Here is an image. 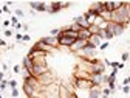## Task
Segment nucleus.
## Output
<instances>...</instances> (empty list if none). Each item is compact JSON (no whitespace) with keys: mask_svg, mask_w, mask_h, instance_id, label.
Returning a JSON list of instances; mask_svg holds the SVG:
<instances>
[{"mask_svg":"<svg viewBox=\"0 0 130 98\" xmlns=\"http://www.w3.org/2000/svg\"><path fill=\"white\" fill-rule=\"evenodd\" d=\"M73 87L76 90H84V92H90L94 84L91 79H80V78H74L73 76Z\"/></svg>","mask_w":130,"mask_h":98,"instance_id":"obj_1","label":"nucleus"},{"mask_svg":"<svg viewBox=\"0 0 130 98\" xmlns=\"http://www.w3.org/2000/svg\"><path fill=\"white\" fill-rule=\"evenodd\" d=\"M124 28H125L124 25H119V23H115V22H108L105 31L110 33V34L115 38V36H121V34H122V33H124Z\"/></svg>","mask_w":130,"mask_h":98,"instance_id":"obj_2","label":"nucleus"},{"mask_svg":"<svg viewBox=\"0 0 130 98\" xmlns=\"http://www.w3.org/2000/svg\"><path fill=\"white\" fill-rule=\"evenodd\" d=\"M59 98H76V93L71 87L65 86V84H59V93H57Z\"/></svg>","mask_w":130,"mask_h":98,"instance_id":"obj_3","label":"nucleus"},{"mask_svg":"<svg viewBox=\"0 0 130 98\" xmlns=\"http://www.w3.org/2000/svg\"><path fill=\"white\" fill-rule=\"evenodd\" d=\"M48 72V67L46 65H40V64H34V67H32V76H36V78H40L42 75H45Z\"/></svg>","mask_w":130,"mask_h":98,"instance_id":"obj_4","label":"nucleus"},{"mask_svg":"<svg viewBox=\"0 0 130 98\" xmlns=\"http://www.w3.org/2000/svg\"><path fill=\"white\" fill-rule=\"evenodd\" d=\"M32 47H34L36 50H40V52L46 53V55L50 53V52H53V50H54V48H51V47H48V45H46V44H45V42H43L42 39H40V41H37V42H36L34 45H32Z\"/></svg>","mask_w":130,"mask_h":98,"instance_id":"obj_5","label":"nucleus"},{"mask_svg":"<svg viewBox=\"0 0 130 98\" xmlns=\"http://www.w3.org/2000/svg\"><path fill=\"white\" fill-rule=\"evenodd\" d=\"M42 41L48 45V47H51V48H56V47H59V38H54V36H45V38H42Z\"/></svg>","mask_w":130,"mask_h":98,"instance_id":"obj_6","label":"nucleus"},{"mask_svg":"<svg viewBox=\"0 0 130 98\" xmlns=\"http://www.w3.org/2000/svg\"><path fill=\"white\" fill-rule=\"evenodd\" d=\"M22 65H23V70H26L29 75L32 73V67H34V61H32L29 56H25L23 61H22Z\"/></svg>","mask_w":130,"mask_h":98,"instance_id":"obj_7","label":"nucleus"},{"mask_svg":"<svg viewBox=\"0 0 130 98\" xmlns=\"http://www.w3.org/2000/svg\"><path fill=\"white\" fill-rule=\"evenodd\" d=\"M29 6H31V11H48V3L45 2H29Z\"/></svg>","mask_w":130,"mask_h":98,"instance_id":"obj_8","label":"nucleus"},{"mask_svg":"<svg viewBox=\"0 0 130 98\" xmlns=\"http://www.w3.org/2000/svg\"><path fill=\"white\" fill-rule=\"evenodd\" d=\"M77 39H73V38H63V36H59V47H71Z\"/></svg>","mask_w":130,"mask_h":98,"instance_id":"obj_9","label":"nucleus"},{"mask_svg":"<svg viewBox=\"0 0 130 98\" xmlns=\"http://www.w3.org/2000/svg\"><path fill=\"white\" fill-rule=\"evenodd\" d=\"M85 45H87V41H80V39H77L71 47H70V50L71 52H79V50H82V48H85Z\"/></svg>","mask_w":130,"mask_h":98,"instance_id":"obj_10","label":"nucleus"},{"mask_svg":"<svg viewBox=\"0 0 130 98\" xmlns=\"http://www.w3.org/2000/svg\"><path fill=\"white\" fill-rule=\"evenodd\" d=\"M73 22L77 23L80 28H88V27H90V23L87 22V19H85V16H84V14H82V16H77V17H74Z\"/></svg>","mask_w":130,"mask_h":98,"instance_id":"obj_11","label":"nucleus"},{"mask_svg":"<svg viewBox=\"0 0 130 98\" xmlns=\"http://www.w3.org/2000/svg\"><path fill=\"white\" fill-rule=\"evenodd\" d=\"M91 38V33L88 31V28H80L79 33H77V39L80 41H88Z\"/></svg>","mask_w":130,"mask_h":98,"instance_id":"obj_12","label":"nucleus"},{"mask_svg":"<svg viewBox=\"0 0 130 98\" xmlns=\"http://www.w3.org/2000/svg\"><path fill=\"white\" fill-rule=\"evenodd\" d=\"M62 8H60V2H51L48 5V13L50 14H54V13H59Z\"/></svg>","mask_w":130,"mask_h":98,"instance_id":"obj_13","label":"nucleus"},{"mask_svg":"<svg viewBox=\"0 0 130 98\" xmlns=\"http://www.w3.org/2000/svg\"><path fill=\"white\" fill-rule=\"evenodd\" d=\"M23 92H25V95H26L28 98H31V96L36 95V89L31 87V86H28V84H23Z\"/></svg>","mask_w":130,"mask_h":98,"instance_id":"obj_14","label":"nucleus"},{"mask_svg":"<svg viewBox=\"0 0 130 98\" xmlns=\"http://www.w3.org/2000/svg\"><path fill=\"white\" fill-rule=\"evenodd\" d=\"M88 42H90L94 48H96V47H101V44H102V42H101V38L98 36V34H93V36L88 39Z\"/></svg>","mask_w":130,"mask_h":98,"instance_id":"obj_15","label":"nucleus"},{"mask_svg":"<svg viewBox=\"0 0 130 98\" xmlns=\"http://www.w3.org/2000/svg\"><path fill=\"white\" fill-rule=\"evenodd\" d=\"M88 31L91 33V36H93V34H99V31H101V28L98 27V25H90V27H88Z\"/></svg>","mask_w":130,"mask_h":98,"instance_id":"obj_16","label":"nucleus"},{"mask_svg":"<svg viewBox=\"0 0 130 98\" xmlns=\"http://www.w3.org/2000/svg\"><path fill=\"white\" fill-rule=\"evenodd\" d=\"M50 36H54V38H59L60 36V28H54L50 31Z\"/></svg>","mask_w":130,"mask_h":98,"instance_id":"obj_17","label":"nucleus"},{"mask_svg":"<svg viewBox=\"0 0 130 98\" xmlns=\"http://www.w3.org/2000/svg\"><path fill=\"white\" fill-rule=\"evenodd\" d=\"M68 27H70V28H71L73 31H76V33H79V30H80V27H79L77 23H74V22H73V23H70Z\"/></svg>","mask_w":130,"mask_h":98,"instance_id":"obj_18","label":"nucleus"},{"mask_svg":"<svg viewBox=\"0 0 130 98\" xmlns=\"http://www.w3.org/2000/svg\"><path fill=\"white\" fill-rule=\"evenodd\" d=\"M8 84H9L11 89H17V81H15V79H9V81H8Z\"/></svg>","mask_w":130,"mask_h":98,"instance_id":"obj_19","label":"nucleus"},{"mask_svg":"<svg viewBox=\"0 0 130 98\" xmlns=\"http://www.w3.org/2000/svg\"><path fill=\"white\" fill-rule=\"evenodd\" d=\"M105 34H107V33H105V30H101L98 36H99V38H101V41H102V39H105Z\"/></svg>","mask_w":130,"mask_h":98,"instance_id":"obj_20","label":"nucleus"},{"mask_svg":"<svg viewBox=\"0 0 130 98\" xmlns=\"http://www.w3.org/2000/svg\"><path fill=\"white\" fill-rule=\"evenodd\" d=\"M15 17H23V11L22 9H15Z\"/></svg>","mask_w":130,"mask_h":98,"instance_id":"obj_21","label":"nucleus"},{"mask_svg":"<svg viewBox=\"0 0 130 98\" xmlns=\"http://www.w3.org/2000/svg\"><path fill=\"white\" fill-rule=\"evenodd\" d=\"M6 84H8V81H5V79H3L2 83H0V89H2V90H5V89H6Z\"/></svg>","mask_w":130,"mask_h":98,"instance_id":"obj_22","label":"nucleus"},{"mask_svg":"<svg viewBox=\"0 0 130 98\" xmlns=\"http://www.w3.org/2000/svg\"><path fill=\"white\" fill-rule=\"evenodd\" d=\"M11 95H12L14 98H17V96H19V90H17V89H12V90H11Z\"/></svg>","mask_w":130,"mask_h":98,"instance_id":"obj_23","label":"nucleus"},{"mask_svg":"<svg viewBox=\"0 0 130 98\" xmlns=\"http://www.w3.org/2000/svg\"><path fill=\"white\" fill-rule=\"evenodd\" d=\"M128 56H130V53H127V52H125V53H122V56H121L122 62H124V61H127V59H128Z\"/></svg>","mask_w":130,"mask_h":98,"instance_id":"obj_24","label":"nucleus"},{"mask_svg":"<svg viewBox=\"0 0 130 98\" xmlns=\"http://www.w3.org/2000/svg\"><path fill=\"white\" fill-rule=\"evenodd\" d=\"M11 23H12L14 27H15V25L19 23V22H17V17H15V16H12V17H11Z\"/></svg>","mask_w":130,"mask_h":98,"instance_id":"obj_25","label":"nucleus"},{"mask_svg":"<svg viewBox=\"0 0 130 98\" xmlns=\"http://www.w3.org/2000/svg\"><path fill=\"white\" fill-rule=\"evenodd\" d=\"M118 72H119L118 69H113V70L110 72V76H115V78H116V75H118Z\"/></svg>","mask_w":130,"mask_h":98,"instance_id":"obj_26","label":"nucleus"},{"mask_svg":"<svg viewBox=\"0 0 130 98\" xmlns=\"http://www.w3.org/2000/svg\"><path fill=\"white\" fill-rule=\"evenodd\" d=\"M70 6V2H60V8H68Z\"/></svg>","mask_w":130,"mask_h":98,"instance_id":"obj_27","label":"nucleus"},{"mask_svg":"<svg viewBox=\"0 0 130 98\" xmlns=\"http://www.w3.org/2000/svg\"><path fill=\"white\" fill-rule=\"evenodd\" d=\"M107 47H108V42L105 41V42H102V44H101V47H99V48H101V50H105Z\"/></svg>","mask_w":130,"mask_h":98,"instance_id":"obj_28","label":"nucleus"},{"mask_svg":"<svg viewBox=\"0 0 130 98\" xmlns=\"http://www.w3.org/2000/svg\"><path fill=\"white\" fill-rule=\"evenodd\" d=\"M2 11H3V13H8V14L11 13V9H9V6H8V5H5V6L2 8Z\"/></svg>","mask_w":130,"mask_h":98,"instance_id":"obj_29","label":"nucleus"},{"mask_svg":"<svg viewBox=\"0 0 130 98\" xmlns=\"http://www.w3.org/2000/svg\"><path fill=\"white\" fill-rule=\"evenodd\" d=\"M121 89H122L124 93H128V92H130V87H128V86H124V87H121Z\"/></svg>","mask_w":130,"mask_h":98,"instance_id":"obj_30","label":"nucleus"},{"mask_svg":"<svg viewBox=\"0 0 130 98\" xmlns=\"http://www.w3.org/2000/svg\"><path fill=\"white\" fill-rule=\"evenodd\" d=\"M5 36H6V38H11V36H12V31H11V30H6V31H5Z\"/></svg>","mask_w":130,"mask_h":98,"instance_id":"obj_31","label":"nucleus"},{"mask_svg":"<svg viewBox=\"0 0 130 98\" xmlns=\"http://www.w3.org/2000/svg\"><path fill=\"white\" fill-rule=\"evenodd\" d=\"M128 83H130V76H127V78L122 81V84H124V86H128Z\"/></svg>","mask_w":130,"mask_h":98,"instance_id":"obj_32","label":"nucleus"},{"mask_svg":"<svg viewBox=\"0 0 130 98\" xmlns=\"http://www.w3.org/2000/svg\"><path fill=\"white\" fill-rule=\"evenodd\" d=\"M14 73H20V65H14Z\"/></svg>","mask_w":130,"mask_h":98,"instance_id":"obj_33","label":"nucleus"},{"mask_svg":"<svg viewBox=\"0 0 130 98\" xmlns=\"http://www.w3.org/2000/svg\"><path fill=\"white\" fill-rule=\"evenodd\" d=\"M15 39H17V41H23V34H20V33H19V34H15Z\"/></svg>","mask_w":130,"mask_h":98,"instance_id":"obj_34","label":"nucleus"},{"mask_svg":"<svg viewBox=\"0 0 130 98\" xmlns=\"http://www.w3.org/2000/svg\"><path fill=\"white\" fill-rule=\"evenodd\" d=\"M9 23H11L9 20H5V22H3V27H9Z\"/></svg>","mask_w":130,"mask_h":98,"instance_id":"obj_35","label":"nucleus"},{"mask_svg":"<svg viewBox=\"0 0 130 98\" xmlns=\"http://www.w3.org/2000/svg\"><path fill=\"white\" fill-rule=\"evenodd\" d=\"M0 45H2V47H5V45H6V42H5L3 39H0Z\"/></svg>","mask_w":130,"mask_h":98,"instance_id":"obj_36","label":"nucleus"},{"mask_svg":"<svg viewBox=\"0 0 130 98\" xmlns=\"http://www.w3.org/2000/svg\"><path fill=\"white\" fill-rule=\"evenodd\" d=\"M23 41H29V36L28 34H23Z\"/></svg>","mask_w":130,"mask_h":98,"instance_id":"obj_37","label":"nucleus"},{"mask_svg":"<svg viewBox=\"0 0 130 98\" xmlns=\"http://www.w3.org/2000/svg\"><path fill=\"white\" fill-rule=\"evenodd\" d=\"M2 81H3V73L0 72V83H2Z\"/></svg>","mask_w":130,"mask_h":98,"instance_id":"obj_38","label":"nucleus"},{"mask_svg":"<svg viewBox=\"0 0 130 98\" xmlns=\"http://www.w3.org/2000/svg\"><path fill=\"white\" fill-rule=\"evenodd\" d=\"M31 98H43V96H36V95H34V96H31Z\"/></svg>","mask_w":130,"mask_h":98,"instance_id":"obj_39","label":"nucleus"},{"mask_svg":"<svg viewBox=\"0 0 130 98\" xmlns=\"http://www.w3.org/2000/svg\"><path fill=\"white\" fill-rule=\"evenodd\" d=\"M102 98H108V96H105V95H102Z\"/></svg>","mask_w":130,"mask_h":98,"instance_id":"obj_40","label":"nucleus"},{"mask_svg":"<svg viewBox=\"0 0 130 98\" xmlns=\"http://www.w3.org/2000/svg\"><path fill=\"white\" fill-rule=\"evenodd\" d=\"M2 13H3V11H2V9H0V14H2Z\"/></svg>","mask_w":130,"mask_h":98,"instance_id":"obj_41","label":"nucleus"},{"mask_svg":"<svg viewBox=\"0 0 130 98\" xmlns=\"http://www.w3.org/2000/svg\"><path fill=\"white\" fill-rule=\"evenodd\" d=\"M0 98H2V95H0Z\"/></svg>","mask_w":130,"mask_h":98,"instance_id":"obj_42","label":"nucleus"}]
</instances>
